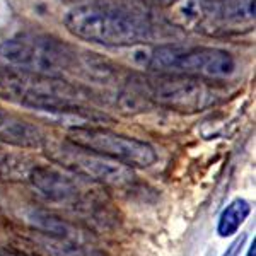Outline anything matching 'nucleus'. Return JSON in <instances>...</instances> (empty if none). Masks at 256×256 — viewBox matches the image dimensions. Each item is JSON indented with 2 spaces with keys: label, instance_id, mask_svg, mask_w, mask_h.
Listing matches in <instances>:
<instances>
[{
  "label": "nucleus",
  "instance_id": "1",
  "mask_svg": "<svg viewBox=\"0 0 256 256\" xmlns=\"http://www.w3.org/2000/svg\"><path fill=\"white\" fill-rule=\"evenodd\" d=\"M64 24L76 38L102 46H135L176 36L174 28L150 12L110 0L74 7Z\"/></svg>",
  "mask_w": 256,
  "mask_h": 256
},
{
  "label": "nucleus",
  "instance_id": "2",
  "mask_svg": "<svg viewBox=\"0 0 256 256\" xmlns=\"http://www.w3.org/2000/svg\"><path fill=\"white\" fill-rule=\"evenodd\" d=\"M0 98L31 110L96 120L102 114L94 110L89 92L55 76L18 68L0 70Z\"/></svg>",
  "mask_w": 256,
  "mask_h": 256
},
{
  "label": "nucleus",
  "instance_id": "3",
  "mask_svg": "<svg viewBox=\"0 0 256 256\" xmlns=\"http://www.w3.org/2000/svg\"><path fill=\"white\" fill-rule=\"evenodd\" d=\"M220 82L152 72L134 76L128 86L137 96L159 108L178 113H200L226 101L229 90Z\"/></svg>",
  "mask_w": 256,
  "mask_h": 256
},
{
  "label": "nucleus",
  "instance_id": "4",
  "mask_svg": "<svg viewBox=\"0 0 256 256\" xmlns=\"http://www.w3.org/2000/svg\"><path fill=\"white\" fill-rule=\"evenodd\" d=\"M140 65L152 72L176 74L207 80H224L236 72V60L229 52L212 46L158 44L137 53Z\"/></svg>",
  "mask_w": 256,
  "mask_h": 256
},
{
  "label": "nucleus",
  "instance_id": "5",
  "mask_svg": "<svg viewBox=\"0 0 256 256\" xmlns=\"http://www.w3.org/2000/svg\"><path fill=\"white\" fill-rule=\"evenodd\" d=\"M0 58L10 68L55 76L77 64L76 50L64 41L34 32H19L0 44Z\"/></svg>",
  "mask_w": 256,
  "mask_h": 256
},
{
  "label": "nucleus",
  "instance_id": "6",
  "mask_svg": "<svg viewBox=\"0 0 256 256\" xmlns=\"http://www.w3.org/2000/svg\"><path fill=\"white\" fill-rule=\"evenodd\" d=\"M44 154L52 162L65 168L74 176H80L90 180L94 183L106 184L113 188L130 186L135 181V174L132 168L111 160L104 156H99L96 152L82 148L72 142H52L43 144Z\"/></svg>",
  "mask_w": 256,
  "mask_h": 256
},
{
  "label": "nucleus",
  "instance_id": "7",
  "mask_svg": "<svg viewBox=\"0 0 256 256\" xmlns=\"http://www.w3.org/2000/svg\"><path fill=\"white\" fill-rule=\"evenodd\" d=\"M184 18L205 36H241L254 30V0H198L184 10Z\"/></svg>",
  "mask_w": 256,
  "mask_h": 256
},
{
  "label": "nucleus",
  "instance_id": "8",
  "mask_svg": "<svg viewBox=\"0 0 256 256\" xmlns=\"http://www.w3.org/2000/svg\"><path fill=\"white\" fill-rule=\"evenodd\" d=\"M67 140L128 168H150L158 160L154 147L147 142L114 134L106 128L74 126L68 130Z\"/></svg>",
  "mask_w": 256,
  "mask_h": 256
},
{
  "label": "nucleus",
  "instance_id": "9",
  "mask_svg": "<svg viewBox=\"0 0 256 256\" xmlns=\"http://www.w3.org/2000/svg\"><path fill=\"white\" fill-rule=\"evenodd\" d=\"M28 181L46 200L65 205V207H72L74 210L77 208L82 214L96 200L94 196H89L86 190L80 188L74 176L48 166H32L28 174Z\"/></svg>",
  "mask_w": 256,
  "mask_h": 256
},
{
  "label": "nucleus",
  "instance_id": "10",
  "mask_svg": "<svg viewBox=\"0 0 256 256\" xmlns=\"http://www.w3.org/2000/svg\"><path fill=\"white\" fill-rule=\"evenodd\" d=\"M0 142L14 147L36 148L43 147L44 135L38 126L0 111Z\"/></svg>",
  "mask_w": 256,
  "mask_h": 256
},
{
  "label": "nucleus",
  "instance_id": "11",
  "mask_svg": "<svg viewBox=\"0 0 256 256\" xmlns=\"http://www.w3.org/2000/svg\"><path fill=\"white\" fill-rule=\"evenodd\" d=\"M26 222L43 238L80 242V234L77 232L76 227L46 210H31L26 216Z\"/></svg>",
  "mask_w": 256,
  "mask_h": 256
},
{
  "label": "nucleus",
  "instance_id": "12",
  "mask_svg": "<svg viewBox=\"0 0 256 256\" xmlns=\"http://www.w3.org/2000/svg\"><path fill=\"white\" fill-rule=\"evenodd\" d=\"M251 212L250 202L244 198H236L222 210L217 220V234L220 238H229L236 234L242 222L246 220Z\"/></svg>",
  "mask_w": 256,
  "mask_h": 256
},
{
  "label": "nucleus",
  "instance_id": "13",
  "mask_svg": "<svg viewBox=\"0 0 256 256\" xmlns=\"http://www.w3.org/2000/svg\"><path fill=\"white\" fill-rule=\"evenodd\" d=\"M244 242H246V234H241V236L236 238L232 242H230L229 248H227L226 253L222 254V256H238L239 251H241L242 246H244Z\"/></svg>",
  "mask_w": 256,
  "mask_h": 256
},
{
  "label": "nucleus",
  "instance_id": "14",
  "mask_svg": "<svg viewBox=\"0 0 256 256\" xmlns=\"http://www.w3.org/2000/svg\"><path fill=\"white\" fill-rule=\"evenodd\" d=\"M134 2H140L144 6H150V7H171L174 4L181 2V0H134Z\"/></svg>",
  "mask_w": 256,
  "mask_h": 256
},
{
  "label": "nucleus",
  "instance_id": "15",
  "mask_svg": "<svg viewBox=\"0 0 256 256\" xmlns=\"http://www.w3.org/2000/svg\"><path fill=\"white\" fill-rule=\"evenodd\" d=\"M0 256H22V254L16 253V251L9 250V248H0Z\"/></svg>",
  "mask_w": 256,
  "mask_h": 256
},
{
  "label": "nucleus",
  "instance_id": "16",
  "mask_svg": "<svg viewBox=\"0 0 256 256\" xmlns=\"http://www.w3.org/2000/svg\"><path fill=\"white\" fill-rule=\"evenodd\" d=\"M256 242H254V239H253V244L250 246V250H248V254L246 256H256Z\"/></svg>",
  "mask_w": 256,
  "mask_h": 256
}]
</instances>
